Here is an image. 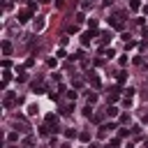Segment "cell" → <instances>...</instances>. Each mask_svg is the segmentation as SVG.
I'll return each instance as SVG.
<instances>
[{
    "label": "cell",
    "instance_id": "6da1fadb",
    "mask_svg": "<svg viewBox=\"0 0 148 148\" xmlns=\"http://www.w3.org/2000/svg\"><path fill=\"white\" fill-rule=\"evenodd\" d=\"M30 16H32V9H30V7H28V9H21V12H18V23L30 21Z\"/></svg>",
    "mask_w": 148,
    "mask_h": 148
},
{
    "label": "cell",
    "instance_id": "7a4b0ae2",
    "mask_svg": "<svg viewBox=\"0 0 148 148\" xmlns=\"http://www.w3.org/2000/svg\"><path fill=\"white\" fill-rule=\"evenodd\" d=\"M118 97H120V90H118V88H111V90H109V104H116Z\"/></svg>",
    "mask_w": 148,
    "mask_h": 148
},
{
    "label": "cell",
    "instance_id": "3957f363",
    "mask_svg": "<svg viewBox=\"0 0 148 148\" xmlns=\"http://www.w3.org/2000/svg\"><path fill=\"white\" fill-rule=\"evenodd\" d=\"M32 28H35V32L44 30V18H42V16H37V18H35V23H32Z\"/></svg>",
    "mask_w": 148,
    "mask_h": 148
},
{
    "label": "cell",
    "instance_id": "277c9868",
    "mask_svg": "<svg viewBox=\"0 0 148 148\" xmlns=\"http://www.w3.org/2000/svg\"><path fill=\"white\" fill-rule=\"evenodd\" d=\"M88 81H90L92 88H100V77H97V74H88Z\"/></svg>",
    "mask_w": 148,
    "mask_h": 148
},
{
    "label": "cell",
    "instance_id": "5b68a950",
    "mask_svg": "<svg viewBox=\"0 0 148 148\" xmlns=\"http://www.w3.org/2000/svg\"><path fill=\"white\" fill-rule=\"evenodd\" d=\"M106 116H109V118H116V116H118V109H116L114 104H109V109H106Z\"/></svg>",
    "mask_w": 148,
    "mask_h": 148
},
{
    "label": "cell",
    "instance_id": "8992f818",
    "mask_svg": "<svg viewBox=\"0 0 148 148\" xmlns=\"http://www.w3.org/2000/svg\"><path fill=\"white\" fill-rule=\"evenodd\" d=\"M14 102H16V97H14L12 92H9V95L5 97V106H7V109H12V106H14Z\"/></svg>",
    "mask_w": 148,
    "mask_h": 148
},
{
    "label": "cell",
    "instance_id": "52a82bcc",
    "mask_svg": "<svg viewBox=\"0 0 148 148\" xmlns=\"http://www.w3.org/2000/svg\"><path fill=\"white\" fill-rule=\"evenodd\" d=\"M90 37H92V32H83V35H81V44H83V46L90 44Z\"/></svg>",
    "mask_w": 148,
    "mask_h": 148
},
{
    "label": "cell",
    "instance_id": "ba28073f",
    "mask_svg": "<svg viewBox=\"0 0 148 148\" xmlns=\"http://www.w3.org/2000/svg\"><path fill=\"white\" fill-rule=\"evenodd\" d=\"M3 53H5V56H9V53H12V44H9L7 40L3 42Z\"/></svg>",
    "mask_w": 148,
    "mask_h": 148
},
{
    "label": "cell",
    "instance_id": "9c48e42d",
    "mask_svg": "<svg viewBox=\"0 0 148 148\" xmlns=\"http://www.w3.org/2000/svg\"><path fill=\"white\" fill-rule=\"evenodd\" d=\"M111 37H114L111 32H102V35H100V42L104 44V42H109V40H111Z\"/></svg>",
    "mask_w": 148,
    "mask_h": 148
},
{
    "label": "cell",
    "instance_id": "30bf717a",
    "mask_svg": "<svg viewBox=\"0 0 148 148\" xmlns=\"http://www.w3.org/2000/svg\"><path fill=\"white\" fill-rule=\"evenodd\" d=\"M83 116H86V118H92L95 114H92V109H90V106H86V109H83Z\"/></svg>",
    "mask_w": 148,
    "mask_h": 148
},
{
    "label": "cell",
    "instance_id": "8fae6325",
    "mask_svg": "<svg viewBox=\"0 0 148 148\" xmlns=\"http://www.w3.org/2000/svg\"><path fill=\"white\" fill-rule=\"evenodd\" d=\"M88 26H90V30H95L97 28V18H88Z\"/></svg>",
    "mask_w": 148,
    "mask_h": 148
},
{
    "label": "cell",
    "instance_id": "7c38bea8",
    "mask_svg": "<svg viewBox=\"0 0 148 148\" xmlns=\"http://www.w3.org/2000/svg\"><path fill=\"white\" fill-rule=\"evenodd\" d=\"M125 97L132 100V97H134V88H127V90H125Z\"/></svg>",
    "mask_w": 148,
    "mask_h": 148
},
{
    "label": "cell",
    "instance_id": "4fadbf2b",
    "mask_svg": "<svg viewBox=\"0 0 148 148\" xmlns=\"http://www.w3.org/2000/svg\"><path fill=\"white\" fill-rule=\"evenodd\" d=\"M26 79H28V74L23 69H18V81H26Z\"/></svg>",
    "mask_w": 148,
    "mask_h": 148
},
{
    "label": "cell",
    "instance_id": "5bb4252c",
    "mask_svg": "<svg viewBox=\"0 0 148 148\" xmlns=\"http://www.w3.org/2000/svg\"><path fill=\"white\" fill-rule=\"evenodd\" d=\"M88 102H90V104L97 102V95H95V92H90V95H88Z\"/></svg>",
    "mask_w": 148,
    "mask_h": 148
},
{
    "label": "cell",
    "instance_id": "9a60e30c",
    "mask_svg": "<svg viewBox=\"0 0 148 148\" xmlns=\"http://www.w3.org/2000/svg\"><path fill=\"white\" fill-rule=\"evenodd\" d=\"M37 111H40V109H37V104H32V106L28 109V114H30V116H35V114H37Z\"/></svg>",
    "mask_w": 148,
    "mask_h": 148
},
{
    "label": "cell",
    "instance_id": "2e32d148",
    "mask_svg": "<svg viewBox=\"0 0 148 148\" xmlns=\"http://www.w3.org/2000/svg\"><path fill=\"white\" fill-rule=\"evenodd\" d=\"M104 130H106V132H109V130H116V123H106V125H102Z\"/></svg>",
    "mask_w": 148,
    "mask_h": 148
},
{
    "label": "cell",
    "instance_id": "e0dca14e",
    "mask_svg": "<svg viewBox=\"0 0 148 148\" xmlns=\"http://www.w3.org/2000/svg\"><path fill=\"white\" fill-rule=\"evenodd\" d=\"M7 139H9V141H16V139H18V134H16V132H9V134H7Z\"/></svg>",
    "mask_w": 148,
    "mask_h": 148
},
{
    "label": "cell",
    "instance_id": "ac0fdd59",
    "mask_svg": "<svg viewBox=\"0 0 148 148\" xmlns=\"http://www.w3.org/2000/svg\"><path fill=\"white\" fill-rule=\"evenodd\" d=\"M79 139H81V141H88V139H90V134H88V132H81V134H79Z\"/></svg>",
    "mask_w": 148,
    "mask_h": 148
},
{
    "label": "cell",
    "instance_id": "d6986e66",
    "mask_svg": "<svg viewBox=\"0 0 148 148\" xmlns=\"http://www.w3.org/2000/svg\"><path fill=\"white\" fill-rule=\"evenodd\" d=\"M65 137H67V139H72V137H77V132H74V130H67V132H65Z\"/></svg>",
    "mask_w": 148,
    "mask_h": 148
},
{
    "label": "cell",
    "instance_id": "ffe728a7",
    "mask_svg": "<svg viewBox=\"0 0 148 148\" xmlns=\"http://www.w3.org/2000/svg\"><path fill=\"white\" fill-rule=\"evenodd\" d=\"M23 146H32V137H26L23 139Z\"/></svg>",
    "mask_w": 148,
    "mask_h": 148
},
{
    "label": "cell",
    "instance_id": "44dd1931",
    "mask_svg": "<svg viewBox=\"0 0 148 148\" xmlns=\"http://www.w3.org/2000/svg\"><path fill=\"white\" fill-rule=\"evenodd\" d=\"M7 148H18V146H7Z\"/></svg>",
    "mask_w": 148,
    "mask_h": 148
},
{
    "label": "cell",
    "instance_id": "7402d4cb",
    "mask_svg": "<svg viewBox=\"0 0 148 148\" xmlns=\"http://www.w3.org/2000/svg\"><path fill=\"white\" fill-rule=\"evenodd\" d=\"M146 148H148V141H146Z\"/></svg>",
    "mask_w": 148,
    "mask_h": 148
}]
</instances>
